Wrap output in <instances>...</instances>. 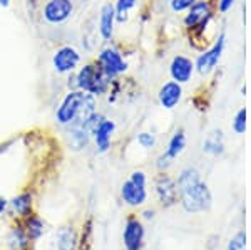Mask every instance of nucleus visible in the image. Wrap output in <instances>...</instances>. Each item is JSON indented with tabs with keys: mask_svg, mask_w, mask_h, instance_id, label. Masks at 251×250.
<instances>
[{
	"mask_svg": "<svg viewBox=\"0 0 251 250\" xmlns=\"http://www.w3.org/2000/svg\"><path fill=\"white\" fill-rule=\"evenodd\" d=\"M177 193L183 207L188 212L198 213L211 207V193L200 178V173L194 168H186L177 178Z\"/></svg>",
	"mask_w": 251,
	"mask_h": 250,
	"instance_id": "f257e3e1",
	"label": "nucleus"
},
{
	"mask_svg": "<svg viewBox=\"0 0 251 250\" xmlns=\"http://www.w3.org/2000/svg\"><path fill=\"white\" fill-rule=\"evenodd\" d=\"M96 112V96L91 92L74 89L69 91L59 104L55 119L60 124H84Z\"/></svg>",
	"mask_w": 251,
	"mask_h": 250,
	"instance_id": "f03ea898",
	"label": "nucleus"
},
{
	"mask_svg": "<svg viewBox=\"0 0 251 250\" xmlns=\"http://www.w3.org/2000/svg\"><path fill=\"white\" fill-rule=\"evenodd\" d=\"M109 84H111V78L97 66V62L86 64L75 76V87L94 96H102L107 91Z\"/></svg>",
	"mask_w": 251,
	"mask_h": 250,
	"instance_id": "7ed1b4c3",
	"label": "nucleus"
},
{
	"mask_svg": "<svg viewBox=\"0 0 251 250\" xmlns=\"http://www.w3.org/2000/svg\"><path fill=\"white\" fill-rule=\"evenodd\" d=\"M97 66L106 72L111 79L127 71V62L123 59L121 52L112 49V47H106V49L99 52V56H97Z\"/></svg>",
	"mask_w": 251,
	"mask_h": 250,
	"instance_id": "20e7f679",
	"label": "nucleus"
},
{
	"mask_svg": "<svg viewBox=\"0 0 251 250\" xmlns=\"http://www.w3.org/2000/svg\"><path fill=\"white\" fill-rule=\"evenodd\" d=\"M82 60L80 52L74 46H62L55 51L54 57H52V66L59 74H67V72H74Z\"/></svg>",
	"mask_w": 251,
	"mask_h": 250,
	"instance_id": "39448f33",
	"label": "nucleus"
},
{
	"mask_svg": "<svg viewBox=\"0 0 251 250\" xmlns=\"http://www.w3.org/2000/svg\"><path fill=\"white\" fill-rule=\"evenodd\" d=\"M74 14V0H47L42 17L49 24H62Z\"/></svg>",
	"mask_w": 251,
	"mask_h": 250,
	"instance_id": "423d86ee",
	"label": "nucleus"
},
{
	"mask_svg": "<svg viewBox=\"0 0 251 250\" xmlns=\"http://www.w3.org/2000/svg\"><path fill=\"white\" fill-rule=\"evenodd\" d=\"M223 49H225V34H221L220 37H218L216 44H214L211 49L206 51L204 54H201L200 57H198V62H196L198 72L203 76L209 74V72L218 66V62H220Z\"/></svg>",
	"mask_w": 251,
	"mask_h": 250,
	"instance_id": "0eeeda50",
	"label": "nucleus"
},
{
	"mask_svg": "<svg viewBox=\"0 0 251 250\" xmlns=\"http://www.w3.org/2000/svg\"><path fill=\"white\" fill-rule=\"evenodd\" d=\"M211 19V9H209V3L208 2H196L194 5L189 7V12L184 19L186 27L189 29H196L200 27L201 30L206 27V24L209 22Z\"/></svg>",
	"mask_w": 251,
	"mask_h": 250,
	"instance_id": "6e6552de",
	"label": "nucleus"
},
{
	"mask_svg": "<svg viewBox=\"0 0 251 250\" xmlns=\"http://www.w3.org/2000/svg\"><path fill=\"white\" fill-rule=\"evenodd\" d=\"M144 240V228L139 220H127L124 228V245L127 250H141Z\"/></svg>",
	"mask_w": 251,
	"mask_h": 250,
	"instance_id": "1a4fd4ad",
	"label": "nucleus"
},
{
	"mask_svg": "<svg viewBox=\"0 0 251 250\" xmlns=\"http://www.w3.org/2000/svg\"><path fill=\"white\" fill-rule=\"evenodd\" d=\"M169 72H171L173 79L176 83L183 84L191 81L193 72H194V64L191 62V59L184 57V56H176L171 62V67H169Z\"/></svg>",
	"mask_w": 251,
	"mask_h": 250,
	"instance_id": "9d476101",
	"label": "nucleus"
},
{
	"mask_svg": "<svg viewBox=\"0 0 251 250\" xmlns=\"http://www.w3.org/2000/svg\"><path fill=\"white\" fill-rule=\"evenodd\" d=\"M183 98V87L176 81H169L159 89V103L166 110H173Z\"/></svg>",
	"mask_w": 251,
	"mask_h": 250,
	"instance_id": "9b49d317",
	"label": "nucleus"
},
{
	"mask_svg": "<svg viewBox=\"0 0 251 250\" xmlns=\"http://www.w3.org/2000/svg\"><path fill=\"white\" fill-rule=\"evenodd\" d=\"M116 130V124L112 121H109L106 118H102L97 123V126L92 130L91 135H94L96 144L99 148V151H107L111 146V136Z\"/></svg>",
	"mask_w": 251,
	"mask_h": 250,
	"instance_id": "f8f14e48",
	"label": "nucleus"
},
{
	"mask_svg": "<svg viewBox=\"0 0 251 250\" xmlns=\"http://www.w3.org/2000/svg\"><path fill=\"white\" fill-rule=\"evenodd\" d=\"M156 190L159 195V200L163 201V205L169 207L173 205L177 198V185L173 178H169L168 175H161L156 181Z\"/></svg>",
	"mask_w": 251,
	"mask_h": 250,
	"instance_id": "ddd939ff",
	"label": "nucleus"
},
{
	"mask_svg": "<svg viewBox=\"0 0 251 250\" xmlns=\"http://www.w3.org/2000/svg\"><path fill=\"white\" fill-rule=\"evenodd\" d=\"M114 22H116V10L112 3H104L100 7L99 14V32L104 40H109L114 34Z\"/></svg>",
	"mask_w": 251,
	"mask_h": 250,
	"instance_id": "4468645a",
	"label": "nucleus"
},
{
	"mask_svg": "<svg viewBox=\"0 0 251 250\" xmlns=\"http://www.w3.org/2000/svg\"><path fill=\"white\" fill-rule=\"evenodd\" d=\"M123 198L127 205L131 207H137V205H143L146 198H148V193H146V185H136L131 180L126 181L123 185Z\"/></svg>",
	"mask_w": 251,
	"mask_h": 250,
	"instance_id": "2eb2a0df",
	"label": "nucleus"
},
{
	"mask_svg": "<svg viewBox=\"0 0 251 250\" xmlns=\"http://www.w3.org/2000/svg\"><path fill=\"white\" fill-rule=\"evenodd\" d=\"M89 135H91V133H89V130L84 124H71V130L67 133L69 146L74 151L82 150L84 146H87Z\"/></svg>",
	"mask_w": 251,
	"mask_h": 250,
	"instance_id": "dca6fc26",
	"label": "nucleus"
},
{
	"mask_svg": "<svg viewBox=\"0 0 251 250\" xmlns=\"http://www.w3.org/2000/svg\"><path fill=\"white\" fill-rule=\"evenodd\" d=\"M203 150L211 155H221L225 151V139H223V131H213L203 143Z\"/></svg>",
	"mask_w": 251,
	"mask_h": 250,
	"instance_id": "f3484780",
	"label": "nucleus"
},
{
	"mask_svg": "<svg viewBox=\"0 0 251 250\" xmlns=\"http://www.w3.org/2000/svg\"><path fill=\"white\" fill-rule=\"evenodd\" d=\"M186 148V136H184V131L179 130L176 131V135L173 136L171 141H169V146H168V151H166V156L169 158H176L177 155H181L183 150Z\"/></svg>",
	"mask_w": 251,
	"mask_h": 250,
	"instance_id": "a211bd4d",
	"label": "nucleus"
},
{
	"mask_svg": "<svg viewBox=\"0 0 251 250\" xmlns=\"http://www.w3.org/2000/svg\"><path fill=\"white\" fill-rule=\"evenodd\" d=\"M57 250H75V233L72 228L64 227L59 230Z\"/></svg>",
	"mask_w": 251,
	"mask_h": 250,
	"instance_id": "6ab92c4d",
	"label": "nucleus"
},
{
	"mask_svg": "<svg viewBox=\"0 0 251 250\" xmlns=\"http://www.w3.org/2000/svg\"><path fill=\"white\" fill-rule=\"evenodd\" d=\"M12 205H14V210L17 212L19 215H29L30 207H32V196L29 195V193L19 195L17 198H14Z\"/></svg>",
	"mask_w": 251,
	"mask_h": 250,
	"instance_id": "aec40b11",
	"label": "nucleus"
},
{
	"mask_svg": "<svg viewBox=\"0 0 251 250\" xmlns=\"http://www.w3.org/2000/svg\"><path fill=\"white\" fill-rule=\"evenodd\" d=\"M136 2H137V0H117V3L114 7L117 22H126V20H127L129 10L136 5Z\"/></svg>",
	"mask_w": 251,
	"mask_h": 250,
	"instance_id": "412c9836",
	"label": "nucleus"
},
{
	"mask_svg": "<svg viewBox=\"0 0 251 250\" xmlns=\"http://www.w3.org/2000/svg\"><path fill=\"white\" fill-rule=\"evenodd\" d=\"M27 245V239L22 230H14L9 237V247L12 250H22Z\"/></svg>",
	"mask_w": 251,
	"mask_h": 250,
	"instance_id": "4be33fe9",
	"label": "nucleus"
},
{
	"mask_svg": "<svg viewBox=\"0 0 251 250\" xmlns=\"http://www.w3.org/2000/svg\"><path fill=\"white\" fill-rule=\"evenodd\" d=\"M27 228H29V237L30 239H39L40 235H42V222L39 219H35V217H32V219L27 222Z\"/></svg>",
	"mask_w": 251,
	"mask_h": 250,
	"instance_id": "5701e85b",
	"label": "nucleus"
},
{
	"mask_svg": "<svg viewBox=\"0 0 251 250\" xmlns=\"http://www.w3.org/2000/svg\"><path fill=\"white\" fill-rule=\"evenodd\" d=\"M233 130L238 133V135H243L246 131V110H240L238 114L234 116L233 121Z\"/></svg>",
	"mask_w": 251,
	"mask_h": 250,
	"instance_id": "b1692460",
	"label": "nucleus"
},
{
	"mask_svg": "<svg viewBox=\"0 0 251 250\" xmlns=\"http://www.w3.org/2000/svg\"><path fill=\"white\" fill-rule=\"evenodd\" d=\"M228 250H246V235L245 233H238L234 239L229 242Z\"/></svg>",
	"mask_w": 251,
	"mask_h": 250,
	"instance_id": "393cba45",
	"label": "nucleus"
},
{
	"mask_svg": "<svg viewBox=\"0 0 251 250\" xmlns=\"http://www.w3.org/2000/svg\"><path fill=\"white\" fill-rule=\"evenodd\" d=\"M137 141L143 148H152L156 144V136L151 135V133H141L137 136Z\"/></svg>",
	"mask_w": 251,
	"mask_h": 250,
	"instance_id": "a878e982",
	"label": "nucleus"
},
{
	"mask_svg": "<svg viewBox=\"0 0 251 250\" xmlns=\"http://www.w3.org/2000/svg\"><path fill=\"white\" fill-rule=\"evenodd\" d=\"M194 3H196V0H171V9L174 12H183L188 10Z\"/></svg>",
	"mask_w": 251,
	"mask_h": 250,
	"instance_id": "bb28decb",
	"label": "nucleus"
},
{
	"mask_svg": "<svg viewBox=\"0 0 251 250\" xmlns=\"http://www.w3.org/2000/svg\"><path fill=\"white\" fill-rule=\"evenodd\" d=\"M131 181L136 185H146V175L143 171H134L131 175Z\"/></svg>",
	"mask_w": 251,
	"mask_h": 250,
	"instance_id": "cd10ccee",
	"label": "nucleus"
},
{
	"mask_svg": "<svg viewBox=\"0 0 251 250\" xmlns=\"http://www.w3.org/2000/svg\"><path fill=\"white\" fill-rule=\"evenodd\" d=\"M233 3H234V0H220V10L228 12L229 9H231Z\"/></svg>",
	"mask_w": 251,
	"mask_h": 250,
	"instance_id": "c85d7f7f",
	"label": "nucleus"
},
{
	"mask_svg": "<svg viewBox=\"0 0 251 250\" xmlns=\"http://www.w3.org/2000/svg\"><path fill=\"white\" fill-rule=\"evenodd\" d=\"M169 165H171V158H169V156H166V155H163L159 158V163H157V167H159V168H168Z\"/></svg>",
	"mask_w": 251,
	"mask_h": 250,
	"instance_id": "c756f323",
	"label": "nucleus"
},
{
	"mask_svg": "<svg viewBox=\"0 0 251 250\" xmlns=\"http://www.w3.org/2000/svg\"><path fill=\"white\" fill-rule=\"evenodd\" d=\"M5 207H7V200L5 198H0V213L5 210Z\"/></svg>",
	"mask_w": 251,
	"mask_h": 250,
	"instance_id": "7c9ffc66",
	"label": "nucleus"
},
{
	"mask_svg": "<svg viewBox=\"0 0 251 250\" xmlns=\"http://www.w3.org/2000/svg\"><path fill=\"white\" fill-rule=\"evenodd\" d=\"M10 0H0V7H9Z\"/></svg>",
	"mask_w": 251,
	"mask_h": 250,
	"instance_id": "2f4dec72",
	"label": "nucleus"
},
{
	"mask_svg": "<svg viewBox=\"0 0 251 250\" xmlns=\"http://www.w3.org/2000/svg\"><path fill=\"white\" fill-rule=\"evenodd\" d=\"M152 215H154V212H146V213H144V217H146V219H151Z\"/></svg>",
	"mask_w": 251,
	"mask_h": 250,
	"instance_id": "473e14b6",
	"label": "nucleus"
}]
</instances>
